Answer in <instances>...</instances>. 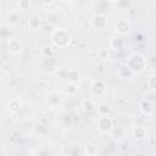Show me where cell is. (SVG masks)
Returning <instances> with one entry per match:
<instances>
[{"mask_svg": "<svg viewBox=\"0 0 156 156\" xmlns=\"http://www.w3.org/2000/svg\"><path fill=\"white\" fill-rule=\"evenodd\" d=\"M50 39H51V44L55 48L63 49V48H67L69 45V43L72 40V35L65 28H56L51 32Z\"/></svg>", "mask_w": 156, "mask_h": 156, "instance_id": "6da1fadb", "label": "cell"}, {"mask_svg": "<svg viewBox=\"0 0 156 156\" xmlns=\"http://www.w3.org/2000/svg\"><path fill=\"white\" fill-rule=\"evenodd\" d=\"M127 66L132 69V72L135 74V73H141V72H144L145 69H146V65H147V62H146V58L141 55V54H139V52H134V54H132L128 58H127Z\"/></svg>", "mask_w": 156, "mask_h": 156, "instance_id": "7a4b0ae2", "label": "cell"}, {"mask_svg": "<svg viewBox=\"0 0 156 156\" xmlns=\"http://www.w3.org/2000/svg\"><path fill=\"white\" fill-rule=\"evenodd\" d=\"M96 128L100 133L104 134H111L113 127V122L108 116H99V118L96 119Z\"/></svg>", "mask_w": 156, "mask_h": 156, "instance_id": "3957f363", "label": "cell"}, {"mask_svg": "<svg viewBox=\"0 0 156 156\" xmlns=\"http://www.w3.org/2000/svg\"><path fill=\"white\" fill-rule=\"evenodd\" d=\"M90 93L93 96H102L106 93V83L102 79H95L90 85Z\"/></svg>", "mask_w": 156, "mask_h": 156, "instance_id": "277c9868", "label": "cell"}, {"mask_svg": "<svg viewBox=\"0 0 156 156\" xmlns=\"http://www.w3.org/2000/svg\"><path fill=\"white\" fill-rule=\"evenodd\" d=\"M89 24L94 29H105L107 27V17L101 13L94 15L89 21Z\"/></svg>", "mask_w": 156, "mask_h": 156, "instance_id": "5b68a950", "label": "cell"}, {"mask_svg": "<svg viewBox=\"0 0 156 156\" xmlns=\"http://www.w3.org/2000/svg\"><path fill=\"white\" fill-rule=\"evenodd\" d=\"M130 29H132L130 22L128 20H126V18H121V20H118L115 23V30L119 35H127V34H129Z\"/></svg>", "mask_w": 156, "mask_h": 156, "instance_id": "8992f818", "label": "cell"}, {"mask_svg": "<svg viewBox=\"0 0 156 156\" xmlns=\"http://www.w3.org/2000/svg\"><path fill=\"white\" fill-rule=\"evenodd\" d=\"M7 51L11 54V55H17L21 52L22 48H23V44L21 41V39L18 38H12L10 40H7Z\"/></svg>", "mask_w": 156, "mask_h": 156, "instance_id": "52a82bcc", "label": "cell"}, {"mask_svg": "<svg viewBox=\"0 0 156 156\" xmlns=\"http://www.w3.org/2000/svg\"><path fill=\"white\" fill-rule=\"evenodd\" d=\"M132 135H133V138L135 139V140H144L146 136H147V132H146V128L144 127V126H140V124H138V126H134L133 128H132Z\"/></svg>", "mask_w": 156, "mask_h": 156, "instance_id": "ba28073f", "label": "cell"}, {"mask_svg": "<svg viewBox=\"0 0 156 156\" xmlns=\"http://www.w3.org/2000/svg\"><path fill=\"white\" fill-rule=\"evenodd\" d=\"M124 45H126L124 40L121 37H117V35L112 37L110 39V43H108V48L111 50H113V51H121L124 48Z\"/></svg>", "mask_w": 156, "mask_h": 156, "instance_id": "9c48e42d", "label": "cell"}, {"mask_svg": "<svg viewBox=\"0 0 156 156\" xmlns=\"http://www.w3.org/2000/svg\"><path fill=\"white\" fill-rule=\"evenodd\" d=\"M117 73H118V77H119V78H123V79H130V78L134 76V73H133L132 69L127 66V63L121 65V66L118 67Z\"/></svg>", "mask_w": 156, "mask_h": 156, "instance_id": "30bf717a", "label": "cell"}, {"mask_svg": "<svg viewBox=\"0 0 156 156\" xmlns=\"http://www.w3.org/2000/svg\"><path fill=\"white\" fill-rule=\"evenodd\" d=\"M28 28L32 30H37L41 27V17L38 15H33L28 18Z\"/></svg>", "mask_w": 156, "mask_h": 156, "instance_id": "8fae6325", "label": "cell"}, {"mask_svg": "<svg viewBox=\"0 0 156 156\" xmlns=\"http://www.w3.org/2000/svg\"><path fill=\"white\" fill-rule=\"evenodd\" d=\"M56 51H55V46L52 44H46L40 49V55L45 58H52L55 56Z\"/></svg>", "mask_w": 156, "mask_h": 156, "instance_id": "7c38bea8", "label": "cell"}, {"mask_svg": "<svg viewBox=\"0 0 156 156\" xmlns=\"http://www.w3.org/2000/svg\"><path fill=\"white\" fill-rule=\"evenodd\" d=\"M140 111H141L145 116H151V115L154 113V111H155L152 102L149 101V100H143V101L140 102Z\"/></svg>", "mask_w": 156, "mask_h": 156, "instance_id": "4fadbf2b", "label": "cell"}, {"mask_svg": "<svg viewBox=\"0 0 156 156\" xmlns=\"http://www.w3.org/2000/svg\"><path fill=\"white\" fill-rule=\"evenodd\" d=\"M79 77H80L79 71L76 69V68H71V69H68L67 73H66V78H67V80H68L69 83H76V84H77L78 80H79Z\"/></svg>", "mask_w": 156, "mask_h": 156, "instance_id": "5bb4252c", "label": "cell"}, {"mask_svg": "<svg viewBox=\"0 0 156 156\" xmlns=\"http://www.w3.org/2000/svg\"><path fill=\"white\" fill-rule=\"evenodd\" d=\"M20 108H21V100H20V99L13 98V99H11V100L9 101V110H10L11 113L18 112Z\"/></svg>", "mask_w": 156, "mask_h": 156, "instance_id": "9a60e30c", "label": "cell"}, {"mask_svg": "<svg viewBox=\"0 0 156 156\" xmlns=\"http://www.w3.org/2000/svg\"><path fill=\"white\" fill-rule=\"evenodd\" d=\"M65 93H66V95H68V96H74L77 93H78V85L76 84V83H67L66 85H65Z\"/></svg>", "mask_w": 156, "mask_h": 156, "instance_id": "2e32d148", "label": "cell"}, {"mask_svg": "<svg viewBox=\"0 0 156 156\" xmlns=\"http://www.w3.org/2000/svg\"><path fill=\"white\" fill-rule=\"evenodd\" d=\"M80 107H82V110H83L84 112H90V111H93L94 107H95L94 100H93V99H84V100L82 101V104H80Z\"/></svg>", "mask_w": 156, "mask_h": 156, "instance_id": "e0dca14e", "label": "cell"}, {"mask_svg": "<svg viewBox=\"0 0 156 156\" xmlns=\"http://www.w3.org/2000/svg\"><path fill=\"white\" fill-rule=\"evenodd\" d=\"M98 113L99 116H108L111 113V106L106 102H101L98 105Z\"/></svg>", "mask_w": 156, "mask_h": 156, "instance_id": "ac0fdd59", "label": "cell"}, {"mask_svg": "<svg viewBox=\"0 0 156 156\" xmlns=\"http://www.w3.org/2000/svg\"><path fill=\"white\" fill-rule=\"evenodd\" d=\"M11 28L9 27V26H6V24H2L1 26V29H0V34H1V38L2 39H7V40H10V39H12L13 37H11Z\"/></svg>", "mask_w": 156, "mask_h": 156, "instance_id": "d6986e66", "label": "cell"}, {"mask_svg": "<svg viewBox=\"0 0 156 156\" xmlns=\"http://www.w3.org/2000/svg\"><path fill=\"white\" fill-rule=\"evenodd\" d=\"M98 58L101 60V61H107L110 60V50L108 49H99L98 50Z\"/></svg>", "mask_w": 156, "mask_h": 156, "instance_id": "ffe728a7", "label": "cell"}, {"mask_svg": "<svg viewBox=\"0 0 156 156\" xmlns=\"http://www.w3.org/2000/svg\"><path fill=\"white\" fill-rule=\"evenodd\" d=\"M84 152H85L87 156H95L96 152H98V150H96V146H95V145H93V144H87V145L84 146Z\"/></svg>", "mask_w": 156, "mask_h": 156, "instance_id": "44dd1931", "label": "cell"}, {"mask_svg": "<svg viewBox=\"0 0 156 156\" xmlns=\"http://www.w3.org/2000/svg\"><path fill=\"white\" fill-rule=\"evenodd\" d=\"M147 87H149L152 91H156V73H152V74L147 78Z\"/></svg>", "mask_w": 156, "mask_h": 156, "instance_id": "7402d4cb", "label": "cell"}, {"mask_svg": "<svg viewBox=\"0 0 156 156\" xmlns=\"http://www.w3.org/2000/svg\"><path fill=\"white\" fill-rule=\"evenodd\" d=\"M17 6H18L20 11H28L30 9V2L27 0H21V1H18Z\"/></svg>", "mask_w": 156, "mask_h": 156, "instance_id": "603a6c76", "label": "cell"}, {"mask_svg": "<svg viewBox=\"0 0 156 156\" xmlns=\"http://www.w3.org/2000/svg\"><path fill=\"white\" fill-rule=\"evenodd\" d=\"M111 134L113 135V138H116V139L118 138V139H119V138L123 136V129H122L121 127H115V128L112 129Z\"/></svg>", "mask_w": 156, "mask_h": 156, "instance_id": "cb8c5ba5", "label": "cell"}, {"mask_svg": "<svg viewBox=\"0 0 156 156\" xmlns=\"http://www.w3.org/2000/svg\"><path fill=\"white\" fill-rule=\"evenodd\" d=\"M55 98H57V95L55 94V93H52V94H50V96L48 98V102L50 104V105H56L57 102H58V99H55Z\"/></svg>", "mask_w": 156, "mask_h": 156, "instance_id": "d4e9b609", "label": "cell"}, {"mask_svg": "<svg viewBox=\"0 0 156 156\" xmlns=\"http://www.w3.org/2000/svg\"><path fill=\"white\" fill-rule=\"evenodd\" d=\"M9 22H10V24H15V23H17V13H12V15H10V16H9Z\"/></svg>", "mask_w": 156, "mask_h": 156, "instance_id": "484cf974", "label": "cell"}, {"mask_svg": "<svg viewBox=\"0 0 156 156\" xmlns=\"http://www.w3.org/2000/svg\"><path fill=\"white\" fill-rule=\"evenodd\" d=\"M150 156H155V155H150Z\"/></svg>", "mask_w": 156, "mask_h": 156, "instance_id": "4316f807", "label": "cell"}]
</instances>
